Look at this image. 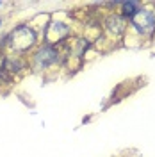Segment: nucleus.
<instances>
[{"mask_svg":"<svg viewBox=\"0 0 155 157\" xmlns=\"http://www.w3.org/2000/svg\"><path fill=\"white\" fill-rule=\"evenodd\" d=\"M7 41H9V47L13 50L23 52V50H29L30 47L36 43V32L30 29V27L21 25V27L14 29L9 36H7Z\"/></svg>","mask_w":155,"mask_h":157,"instance_id":"f257e3e1","label":"nucleus"},{"mask_svg":"<svg viewBox=\"0 0 155 157\" xmlns=\"http://www.w3.org/2000/svg\"><path fill=\"white\" fill-rule=\"evenodd\" d=\"M130 23H132V27H134L139 34L150 36L155 30V13L150 11V9H139L136 14L130 18Z\"/></svg>","mask_w":155,"mask_h":157,"instance_id":"f03ea898","label":"nucleus"},{"mask_svg":"<svg viewBox=\"0 0 155 157\" xmlns=\"http://www.w3.org/2000/svg\"><path fill=\"white\" fill-rule=\"evenodd\" d=\"M57 61V52L52 48V47H45V48H41L36 54V66L38 68H47L48 64L52 63H55Z\"/></svg>","mask_w":155,"mask_h":157,"instance_id":"7ed1b4c3","label":"nucleus"},{"mask_svg":"<svg viewBox=\"0 0 155 157\" xmlns=\"http://www.w3.org/2000/svg\"><path fill=\"white\" fill-rule=\"evenodd\" d=\"M68 34V27L66 25H62V23H59V21H54V23H50L48 27H47V41L48 43H55L59 39H62L64 36Z\"/></svg>","mask_w":155,"mask_h":157,"instance_id":"20e7f679","label":"nucleus"},{"mask_svg":"<svg viewBox=\"0 0 155 157\" xmlns=\"http://www.w3.org/2000/svg\"><path fill=\"white\" fill-rule=\"evenodd\" d=\"M107 27H109L111 32H114V34H121L125 30V20L121 18L119 14H112L111 18L107 20Z\"/></svg>","mask_w":155,"mask_h":157,"instance_id":"39448f33","label":"nucleus"},{"mask_svg":"<svg viewBox=\"0 0 155 157\" xmlns=\"http://www.w3.org/2000/svg\"><path fill=\"white\" fill-rule=\"evenodd\" d=\"M139 9H141V7H139L137 2H125V4H123V13H125V16H128V18H132Z\"/></svg>","mask_w":155,"mask_h":157,"instance_id":"423d86ee","label":"nucleus"},{"mask_svg":"<svg viewBox=\"0 0 155 157\" xmlns=\"http://www.w3.org/2000/svg\"><path fill=\"white\" fill-rule=\"evenodd\" d=\"M0 6H2V2H0Z\"/></svg>","mask_w":155,"mask_h":157,"instance_id":"0eeeda50","label":"nucleus"}]
</instances>
